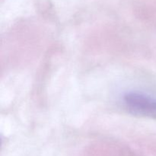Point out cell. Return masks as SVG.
<instances>
[{
	"instance_id": "6da1fadb",
	"label": "cell",
	"mask_w": 156,
	"mask_h": 156,
	"mask_svg": "<svg viewBox=\"0 0 156 156\" xmlns=\"http://www.w3.org/2000/svg\"><path fill=\"white\" fill-rule=\"evenodd\" d=\"M126 106L136 113L142 114H156V97L137 91H129L123 96Z\"/></svg>"
}]
</instances>
